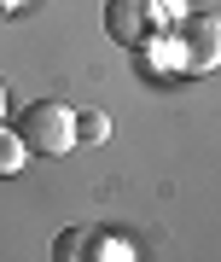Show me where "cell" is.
Masks as SVG:
<instances>
[{
	"label": "cell",
	"instance_id": "1",
	"mask_svg": "<svg viewBox=\"0 0 221 262\" xmlns=\"http://www.w3.org/2000/svg\"><path fill=\"white\" fill-rule=\"evenodd\" d=\"M12 134L24 140L29 158H64V151L76 146V111H70L64 99H35V105L18 111Z\"/></svg>",
	"mask_w": 221,
	"mask_h": 262
},
{
	"label": "cell",
	"instance_id": "2",
	"mask_svg": "<svg viewBox=\"0 0 221 262\" xmlns=\"http://www.w3.org/2000/svg\"><path fill=\"white\" fill-rule=\"evenodd\" d=\"M175 58L192 76L215 70V58H221V24H215V12H186V18L175 24Z\"/></svg>",
	"mask_w": 221,
	"mask_h": 262
},
{
	"label": "cell",
	"instance_id": "3",
	"mask_svg": "<svg viewBox=\"0 0 221 262\" xmlns=\"http://www.w3.org/2000/svg\"><path fill=\"white\" fill-rule=\"evenodd\" d=\"M105 35L117 47H151L157 41V0H105Z\"/></svg>",
	"mask_w": 221,
	"mask_h": 262
},
{
	"label": "cell",
	"instance_id": "4",
	"mask_svg": "<svg viewBox=\"0 0 221 262\" xmlns=\"http://www.w3.org/2000/svg\"><path fill=\"white\" fill-rule=\"evenodd\" d=\"M24 158H29V151H24V140H18L12 128H0V175H18V169H24Z\"/></svg>",
	"mask_w": 221,
	"mask_h": 262
},
{
	"label": "cell",
	"instance_id": "5",
	"mask_svg": "<svg viewBox=\"0 0 221 262\" xmlns=\"http://www.w3.org/2000/svg\"><path fill=\"white\" fill-rule=\"evenodd\" d=\"M87 239H93L87 227H64V233H58V251H53V256H58V262H76V256H87V251H82Z\"/></svg>",
	"mask_w": 221,
	"mask_h": 262
},
{
	"label": "cell",
	"instance_id": "6",
	"mask_svg": "<svg viewBox=\"0 0 221 262\" xmlns=\"http://www.w3.org/2000/svg\"><path fill=\"white\" fill-rule=\"evenodd\" d=\"M110 134V122L99 111H76V140H105Z\"/></svg>",
	"mask_w": 221,
	"mask_h": 262
},
{
	"label": "cell",
	"instance_id": "7",
	"mask_svg": "<svg viewBox=\"0 0 221 262\" xmlns=\"http://www.w3.org/2000/svg\"><path fill=\"white\" fill-rule=\"evenodd\" d=\"M24 6V0H0V18H12V12H18Z\"/></svg>",
	"mask_w": 221,
	"mask_h": 262
},
{
	"label": "cell",
	"instance_id": "8",
	"mask_svg": "<svg viewBox=\"0 0 221 262\" xmlns=\"http://www.w3.org/2000/svg\"><path fill=\"white\" fill-rule=\"evenodd\" d=\"M0 111H6V82H0Z\"/></svg>",
	"mask_w": 221,
	"mask_h": 262
}]
</instances>
